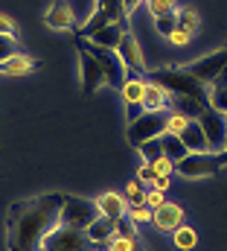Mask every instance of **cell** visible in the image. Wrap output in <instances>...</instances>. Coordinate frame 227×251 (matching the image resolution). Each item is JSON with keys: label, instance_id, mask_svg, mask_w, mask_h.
Here are the masks:
<instances>
[{"label": "cell", "instance_id": "1", "mask_svg": "<svg viewBox=\"0 0 227 251\" xmlns=\"http://www.w3.org/2000/svg\"><path fill=\"white\" fill-rule=\"evenodd\" d=\"M61 193H41L18 199L6 210V246L9 251H41V243L58 225Z\"/></svg>", "mask_w": 227, "mask_h": 251}, {"label": "cell", "instance_id": "2", "mask_svg": "<svg viewBox=\"0 0 227 251\" xmlns=\"http://www.w3.org/2000/svg\"><path fill=\"white\" fill-rule=\"evenodd\" d=\"M152 82L160 85L166 94H183V97H192L198 102H210V94H207V85L201 79H195L189 70L183 67H163V70H149Z\"/></svg>", "mask_w": 227, "mask_h": 251}, {"label": "cell", "instance_id": "3", "mask_svg": "<svg viewBox=\"0 0 227 251\" xmlns=\"http://www.w3.org/2000/svg\"><path fill=\"white\" fill-rule=\"evenodd\" d=\"M102 216V210L96 207L93 199H82L73 193H61V213H58V225L64 228H76V231H88L91 222Z\"/></svg>", "mask_w": 227, "mask_h": 251}, {"label": "cell", "instance_id": "4", "mask_svg": "<svg viewBox=\"0 0 227 251\" xmlns=\"http://www.w3.org/2000/svg\"><path fill=\"white\" fill-rule=\"evenodd\" d=\"M108 251V246L102 243H93L88 237V231H76V228H64V225H56L47 240L41 243V251Z\"/></svg>", "mask_w": 227, "mask_h": 251}, {"label": "cell", "instance_id": "5", "mask_svg": "<svg viewBox=\"0 0 227 251\" xmlns=\"http://www.w3.org/2000/svg\"><path fill=\"white\" fill-rule=\"evenodd\" d=\"M166 128H169V108H163V111H143L134 123H128L125 137H128V143L137 149L140 143H146V140H152V137H160Z\"/></svg>", "mask_w": 227, "mask_h": 251}, {"label": "cell", "instance_id": "6", "mask_svg": "<svg viewBox=\"0 0 227 251\" xmlns=\"http://www.w3.org/2000/svg\"><path fill=\"white\" fill-rule=\"evenodd\" d=\"M219 170H222L219 152H189L175 164V173L183 178H207V176H216Z\"/></svg>", "mask_w": 227, "mask_h": 251}, {"label": "cell", "instance_id": "7", "mask_svg": "<svg viewBox=\"0 0 227 251\" xmlns=\"http://www.w3.org/2000/svg\"><path fill=\"white\" fill-rule=\"evenodd\" d=\"M198 123L204 128V137H207V146L210 152H225L227 146V114L213 108L210 102L204 105V111L198 114Z\"/></svg>", "mask_w": 227, "mask_h": 251}, {"label": "cell", "instance_id": "8", "mask_svg": "<svg viewBox=\"0 0 227 251\" xmlns=\"http://www.w3.org/2000/svg\"><path fill=\"white\" fill-rule=\"evenodd\" d=\"M76 53H79V67H82V94L91 97V94H96L105 85V70H102V64L96 62L93 53H88L82 38H76Z\"/></svg>", "mask_w": 227, "mask_h": 251}, {"label": "cell", "instance_id": "9", "mask_svg": "<svg viewBox=\"0 0 227 251\" xmlns=\"http://www.w3.org/2000/svg\"><path fill=\"white\" fill-rule=\"evenodd\" d=\"M85 47H88V53L96 56V62L102 64L105 82H108L111 88H119V91H122V85H125V79H128V70H125L122 59H119V53H116V50H108V47H96L93 41H85Z\"/></svg>", "mask_w": 227, "mask_h": 251}, {"label": "cell", "instance_id": "10", "mask_svg": "<svg viewBox=\"0 0 227 251\" xmlns=\"http://www.w3.org/2000/svg\"><path fill=\"white\" fill-rule=\"evenodd\" d=\"M183 70H189V73H192L195 79H201L204 85H213V82L227 70V44L219 47L216 53H207V56H201V59H195V62L183 64Z\"/></svg>", "mask_w": 227, "mask_h": 251}, {"label": "cell", "instance_id": "11", "mask_svg": "<svg viewBox=\"0 0 227 251\" xmlns=\"http://www.w3.org/2000/svg\"><path fill=\"white\" fill-rule=\"evenodd\" d=\"M116 53H119V59L125 64V70H128V79H143V73H149L146 70V59H143V50H140L134 32H128V29L122 32V41H119Z\"/></svg>", "mask_w": 227, "mask_h": 251}, {"label": "cell", "instance_id": "12", "mask_svg": "<svg viewBox=\"0 0 227 251\" xmlns=\"http://www.w3.org/2000/svg\"><path fill=\"white\" fill-rule=\"evenodd\" d=\"M152 225L158 231H166V234H175L181 225H183V207L175 204V201H163L152 210Z\"/></svg>", "mask_w": 227, "mask_h": 251}, {"label": "cell", "instance_id": "13", "mask_svg": "<svg viewBox=\"0 0 227 251\" xmlns=\"http://www.w3.org/2000/svg\"><path fill=\"white\" fill-rule=\"evenodd\" d=\"M44 24L50 29H73L76 21H73V12H70V6L64 0H53L50 9L44 12Z\"/></svg>", "mask_w": 227, "mask_h": 251}, {"label": "cell", "instance_id": "14", "mask_svg": "<svg viewBox=\"0 0 227 251\" xmlns=\"http://www.w3.org/2000/svg\"><path fill=\"white\" fill-rule=\"evenodd\" d=\"M38 64H41L38 59H32V56H26V53H15V56H9L6 62H0V76H23V73L35 70Z\"/></svg>", "mask_w": 227, "mask_h": 251}, {"label": "cell", "instance_id": "15", "mask_svg": "<svg viewBox=\"0 0 227 251\" xmlns=\"http://www.w3.org/2000/svg\"><path fill=\"white\" fill-rule=\"evenodd\" d=\"M93 201H96V207H99L105 216H111V219H119L122 213H128V199L119 196V193H102V196H96Z\"/></svg>", "mask_w": 227, "mask_h": 251}, {"label": "cell", "instance_id": "16", "mask_svg": "<svg viewBox=\"0 0 227 251\" xmlns=\"http://www.w3.org/2000/svg\"><path fill=\"white\" fill-rule=\"evenodd\" d=\"M114 234H116V219L111 216H96L93 222H91V228H88V237L93 240V243H102V246H108L114 240Z\"/></svg>", "mask_w": 227, "mask_h": 251}, {"label": "cell", "instance_id": "17", "mask_svg": "<svg viewBox=\"0 0 227 251\" xmlns=\"http://www.w3.org/2000/svg\"><path fill=\"white\" fill-rule=\"evenodd\" d=\"M181 140H183V146L189 149V152H210V146H207V137H204V128L198 120H189L186 128L181 131Z\"/></svg>", "mask_w": 227, "mask_h": 251}, {"label": "cell", "instance_id": "18", "mask_svg": "<svg viewBox=\"0 0 227 251\" xmlns=\"http://www.w3.org/2000/svg\"><path fill=\"white\" fill-rule=\"evenodd\" d=\"M204 105H207V102H198V100H192V97L169 94V111H178V114H183V117H189V120H198V114L204 111Z\"/></svg>", "mask_w": 227, "mask_h": 251}, {"label": "cell", "instance_id": "19", "mask_svg": "<svg viewBox=\"0 0 227 251\" xmlns=\"http://www.w3.org/2000/svg\"><path fill=\"white\" fill-rule=\"evenodd\" d=\"M122 32H125V26L122 24H108V26H102V29H96L88 41H93L96 47H108V50H116L119 47V41H122Z\"/></svg>", "mask_w": 227, "mask_h": 251}, {"label": "cell", "instance_id": "20", "mask_svg": "<svg viewBox=\"0 0 227 251\" xmlns=\"http://www.w3.org/2000/svg\"><path fill=\"white\" fill-rule=\"evenodd\" d=\"M143 108H146V111H163V108H169V94H166L160 85L146 82V91H143Z\"/></svg>", "mask_w": 227, "mask_h": 251}, {"label": "cell", "instance_id": "21", "mask_svg": "<svg viewBox=\"0 0 227 251\" xmlns=\"http://www.w3.org/2000/svg\"><path fill=\"white\" fill-rule=\"evenodd\" d=\"M160 143H163V155L169 158L172 164H178L181 158H186V155H189V149L183 146L181 134H172V131H163V134H160Z\"/></svg>", "mask_w": 227, "mask_h": 251}, {"label": "cell", "instance_id": "22", "mask_svg": "<svg viewBox=\"0 0 227 251\" xmlns=\"http://www.w3.org/2000/svg\"><path fill=\"white\" fill-rule=\"evenodd\" d=\"M175 18H178V26H175V29H183V32H189V35H195V32L201 29V15H198L192 6L175 9Z\"/></svg>", "mask_w": 227, "mask_h": 251}, {"label": "cell", "instance_id": "23", "mask_svg": "<svg viewBox=\"0 0 227 251\" xmlns=\"http://www.w3.org/2000/svg\"><path fill=\"white\" fill-rule=\"evenodd\" d=\"M137 152H140L143 164H155V161H160V158H163V143H160V137H152V140L140 143V146H137Z\"/></svg>", "mask_w": 227, "mask_h": 251}, {"label": "cell", "instance_id": "24", "mask_svg": "<svg viewBox=\"0 0 227 251\" xmlns=\"http://www.w3.org/2000/svg\"><path fill=\"white\" fill-rule=\"evenodd\" d=\"M143 91H146V82L143 79H125V85H122L125 102H143Z\"/></svg>", "mask_w": 227, "mask_h": 251}, {"label": "cell", "instance_id": "25", "mask_svg": "<svg viewBox=\"0 0 227 251\" xmlns=\"http://www.w3.org/2000/svg\"><path fill=\"white\" fill-rule=\"evenodd\" d=\"M137 222L131 219V213H122L119 219H116V234L114 237H128V240H137Z\"/></svg>", "mask_w": 227, "mask_h": 251}, {"label": "cell", "instance_id": "26", "mask_svg": "<svg viewBox=\"0 0 227 251\" xmlns=\"http://www.w3.org/2000/svg\"><path fill=\"white\" fill-rule=\"evenodd\" d=\"M195 243H198V234H195L189 225H181V228L175 231V246H178V249H183V251L195 249Z\"/></svg>", "mask_w": 227, "mask_h": 251}, {"label": "cell", "instance_id": "27", "mask_svg": "<svg viewBox=\"0 0 227 251\" xmlns=\"http://www.w3.org/2000/svg\"><path fill=\"white\" fill-rule=\"evenodd\" d=\"M125 199H128V207L131 204H146V187L140 181H128L125 184Z\"/></svg>", "mask_w": 227, "mask_h": 251}, {"label": "cell", "instance_id": "28", "mask_svg": "<svg viewBox=\"0 0 227 251\" xmlns=\"http://www.w3.org/2000/svg\"><path fill=\"white\" fill-rule=\"evenodd\" d=\"M155 21H158V32H160V35H166V38H169L172 32H175V26H178L175 9H172V12H163V15H158Z\"/></svg>", "mask_w": 227, "mask_h": 251}, {"label": "cell", "instance_id": "29", "mask_svg": "<svg viewBox=\"0 0 227 251\" xmlns=\"http://www.w3.org/2000/svg\"><path fill=\"white\" fill-rule=\"evenodd\" d=\"M18 53V38L15 35H3L0 32V62H6L9 56H15Z\"/></svg>", "mask_w": 227, "mask_h": 251}, {"label": "cell", "instance_id": "30", "mask_svg": "<svg viewBox=\"0 0 227 251\" xmlns=\"http://www.w3.org/2000/svg\"><path fill=\"white\" fill-rule=\"evenodd\" d=\"M137 181H140L143 187H155V181H158L155 167H152V164H140V170H137Z\"/></svg>", "mask_w": 227, "mask_h": 251}, {"label": "cell", "instance_id": "31", "mask_svg": "<svg viewBox=\"0 0 227 251\" xmlns=\"http://www.w3.org/2000/svg\"><path fill=\"white\" fill-rule=\"evenodd\" d=\"M210 105L227 114V88H213L210 91Z\"/></svg>", "mask_w": 227, "mask_h": 251}, {"label": "cell", "instance_id": "32", "mask_svg": "<svg viewBox=\"0 0 227 251\" xmlns=\"http://www.w3.org/2000/svg\"><path fill=\"white\" fill-rule=\"evenodd\" d=\"M128 213H131L134 222H152V207L149 204H131Z\"/></svg>", "mask_w": 227, "mask_h": 251}, {"label": "cell", "instance_id": "33", "mask_svg": "<svg viewBox=\"0 0 227 251\" xmlns=\"http://www.w3.org/2000/svg\"><path fill=\"white\" fill-rule=\"evenodd\" d=\"M186 123H189V117H183V114H178V111H169V128H166V131L181 134V131L186 128Z\"/></svg>", "mask_w": 227, "mask_h": 251}, {"label": "cell", "instance_id": "34", "mask_svg": "<svg viewBox=\"0 0 227 251\" xmlns=\"http://www.w3.org/2000/svg\"><path fill=\"white\" fill-rule=\"evenodd\" d=\"M137 240H140V237H137ZM137 240H128V237H114L111 243H108V251H134Z\"/></svg>", "mask_w": 227, "mask_h": 251}, {"label": "cell", "instance_id": "35", "mask_svg": "<svg viewBox=\"0 0 227 251\" xmlns=\"http://www.w3.org/2000/svg\"><path fill=\"white\" fill-rule=\"evenodd\" d=\"M149 3V9H152V15L158 18V15H163V12H172L175 9V0H146Z\"/></svg>", "mask_w": 227, "mask_h": 251}, {"label": "cell", "instance_id": "36", "mask_svg": "<svg viewBox=\"0 0 227 251\" xmlns=\"http://www.w3.org/2000/svg\"><path fill=\"white\" fill-rule=\"evenodd\" d=\"M166 199H163V190H158V187H152V190H146V204L155 210L158 204H163Z\"/></svg>", "mask_w": 227, "mask_h": 251}, {"label": "cell", "instance_id": "37", "mask_svg": "<svg viewBox=\"0 0 227 251\" xmlns=\"http://www.w3.org/2000/svg\"><path fill=\"white\" fill-rule=\"evenodd\" d=\"M152 167H155V173H158V176H172V173H175V164H172L166 155H163L160 161H155Z\"/></svg>", "mask_w": 227, "mask_h": 251}, {"label": "cell", "instance_id": "38", "mask_svg": "<svg viewBox=\"0 0 227 251\" xmlns=\"http://www.w3.org/2000/svg\"><path fill=\"white\" fill-rule=\"evenodd\" d=\"M146 108H143V102H125V114H128V123H134L140 114H143Z\"/></svg>", "mask_w": 227, "mask_h": 251}, {"label": "cell", "instance_id": "39", "mask_svg": "<svg viewBox=\"0 0 227 251\" xmlns=\"http://www.w3.org/2000/svg\"><path fill=\"white\" fill-rule=\"evenodd\" d=\"M0 32H3V35H15V32H18L15 21H12V18H6V15H0Z\"/></svg>", "mask_w": 227, "mask_h": 251}, {"label": "cell", "instance_id": "40", "mask_svg": "<svg viewBox=\"0 0 227 251\" xmlns=\"http://www.w3.org/2000/svg\"><path fill=\"white\" fill-rule=\"evenodd\" d=\"M189 38H192V35H189V32H183V29H175V32L169 35L172 44H181V47H183V44H189Z\"/></svg>", "mask_w": 227, "mask_h": 251}, {"label": "cell", "instance_id": "41", "mask_svg": "<svg viewBox=\"0 0 227 251\" xmlns=\"http://www.w3.org/2000/svg\"><path fill=\"white\" fill-rule=\"evenodd\" d=\"M155 187L158 190H163V193H166V190L172 187V181H169V176H158V181H155Z\"/></svg>", "mask_w": 227, "mask_h": 251}, {"label": "cell", "instance_id": "42", "mask_svg": "<svg viewBox=\"0 0 227 251\" xmlns=\"http://www.w3.org/2000/svg\"><path fill=\"white\" fill-rule=\"evenodd\" d=\"M143 0H122V9H125V15H134V9L140 6Z\"/></svg>", "mask_w": 227, "mask_h": 251}, {"label": "cell", "instance_id": "43", "mask_svg": "<svg viewBox=\"0 0 227 251\" xmlns=\"http://www.w3.org/2000/svg\"><path fill=\"white\" fill-rule=\"evenodd\" d=\"M213 88H227V70L219 76V79H216V82H213Z\"/></svg>", "mask_w": 227, "mask_h": 251}, {"label": "cell", "instance_id": "44", "mask_svg": "<svg viewBox=\"0 0 227 251\" xmlns=\"http://www.w3.org/2000/svg\"><path fill=\"white\" fill-rule=\"evenodd\" d=\"M219 158H222V167H227V146H225V152H219Z\"/></svg>", "mask_w": 227, "mask_h": 251}, {"label": "cell", "instance_id": "45", "mask_svg": "<svg viewBox=\"0 0 227 251\" xmlns=\"http://www.w3.org/2000/svg\"><path fill=\"white\" fill-rule=\"evenodd\" d=\"M134 251H149V249H146V246H143V243L137 240V246H134Z\"/></svg>", "mask_w": 227, "mask_h": 251}, {"label": "cell", "instance_id": "46", "mask_svg": "<svg viewBox=\"0 0 227 251\" xmlns=\"http://www.w3.org/2000/svg\"><path fill=\"white\" fill-rule=\"evenodd\" d=\"M96 251H99V249H96Z\"/></svg>", "mask_w": 227, "mask_h": 251}]
</instances>
